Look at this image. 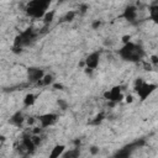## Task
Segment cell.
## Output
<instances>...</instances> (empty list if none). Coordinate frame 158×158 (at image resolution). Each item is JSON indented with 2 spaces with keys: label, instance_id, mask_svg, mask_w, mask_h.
I'll return each mask as SVG.
<instances>
[{
  "label": "cell",
  "instance_id": "6da1fadb",
  "mask_svg": "<svg viewBox=\"0 0 158 158\" xmlns=\"http://www.w3.org/2000/svg\"><path fill=\"white\" fill-rule=\"evenodd\" d=\"M120 58L125 62H130V63H138L139 60L143 59L144 57V49L141 44L135 43L132 41L123 43L122 47L117 51Z\"/></svg>",
  "mask_w": 158,
  "mask_h": 158
},
{
  "label": "cell",
  "instance_id": "7a4b0ae2",
  "mask_svg": "<svg viewBox=\"0 0 158 158\" xmlns=\"http://www.w3.org/2000/svg\"><path fill=\"white\" fill-rule=\"evenodd\" d=\"M52 0H31L27 2L25 11L32 19H42L47 12Z\"/></svg>",
  "mask_w": 158,
  "mask_h": 158
},
{
  "label": "cell",
  "instance_id": "3957f363",
  "mask_svg": "<svg viewBox=\"0 0 158 158\" xmlns=\"http://www.w3.org/2000/svg\"><path fill=\"white\" fill-rule=\"evenodd\" d=\"M133 89H135V93L137 94V96L139 98V100L141 101H144L146 99H148L156 91L157 85L156 84H152V83H146V81H143L142 78H138L135 81Z\"/></svg>",
  "mask_w": 158,
  "mask_h": 158
},
{
  "label": "cell",
  "instance_id": "277c9868",
  "mask_svg": "<svg viewBox=\"0 0 158 158\" xmlns=\"http://www.w3.org/2000/svg\"><path fill=\"white\" fill-rule=\"evenodd\" d=\"M35 37H36V33H35L33 28L30 27V28L22 31V32H21L19 36H16V38H15V42H14V49H15V52H19V49L21 51L22 47L30 44V43L35 40Z\"/></svg>",
  "mask_w": 158,
  "mask_h": 158
},
{
  "label": "cell",
  "instance_id": "5b68a950",
  "mask_svg": "<svg viewBox=\"0 0 158 158\" xmlns=\"http://www.w3.org/2000/svg\"><path fill=\"white\" fill-rule=\"evenodd\" d=\"M104 98L111 102H118L123 99V95H122V89L120 85H116L114 88H111L110 90L105 91L104 94Z\"/></svg>",
  "mask_w": 158,
  "mask_h": 158
},
{
  "label": "cell",
  "instance_id": "8992f818",
  "mask_svg": "<svg viewBox=\"0 0 158 158\" xmlns=\"http://www.w3.org/2000/svg\"><path fill=\"white\" fill-rule=\"evenodd\" d=\"M143 144H144V141H143V139L136 141V142H133V143H130V144L125 146V147L121 148L120 151H117V152L115 153V156H116V157H128V156L132 154V152H133L136 148H138V147H141V146H143Z\"/></svg>",
  "mask_w": 158,
  "mask_h": 158
},
{
  "label": "cell",
  "instance_id": "52a82bcc",
  "mask_svg": "<svg viewBox=\"0 0 158 158\" xmlns=\"http://www.w3.org/2000/svg\"><path fill=\"white\" fill-rule=\"evenodd\" d=\"M58 120V115L53 114V112H47V114H42L38 117V121L41 123V127L46 128V127H51L53 126Z\"/></svg>",
  "mask_w": 158,
  "mask_h": 158
},
{
  "label": "cell",
  "instance_id": "ba28073f",
  "mask_svg": "<svg viewBox=\"0 0 158 158\" xmlns=\"http://www.w3.org/2000/svg\"><path fill=\"white\" fill-rule=\"evenodd\" d=\"M43 77H44V72L40 68L31 67L27 69V78L30 83H40Z\"/></svg>",
  "mask_w": 158,
  "mask_h": 158
},
{
  "label": "cell",
  "instance_id": "9c48e42d",
  "mask_svg": "<svg viewBox=\"0 0 158 158\" xmlns=\"http://www.w3.org/2000/svg\"><path fill=\"white\" fill-rule=\"evenodd\" d=\"M99 63H100V52L95 51V52H91L86 58H85V65L88 69H96L99 67Z\"/></svg>",
  "mask_w": 158,
  "mask_h": 158
},
{
  "label": "cell",
  "instance_id": "30bf717a",
  "mask_svg": "<svg viewBox=\"0 0 158 158\" xmlns=\"http://www.w3.org/2000/svg\"><path fill=\"white\" fill-rule=\"evenodd\" d=\"M137 15H138L137 7H136L135 5H128V6L125 7V10H123V12H122L121 16H122L126 21H128V22H133V21L137 19Z\"/></svg>",
  "mask_w": 158,
  "mask_h": 158
},
{
  "label": "cell",
  "instance_id": "8fae6325",
  "mask_svg": "<svg viewBox=\"0 0 158 158\" xmlns=\"http://www.w3.org/2000/svg\"><path fill=\"white\" fill-rule=\"evenodd\" d=\"M23 121H25V118H23V115H22L21 111H16V112L10 117V123L14 125V126H17V127H20V126L23 123Z\"/></svg>",
  "mask_w": 158,
  "mask_h": 158
},
{
  "label": "cell",
  "instance_id": "7c38bea8",
  "mask_svg": "<svg viewBox=\"0 0 158 158\" xmlns=\"http://www.w3.org/2000/svg\"><path fill=\"white\" fill-rule=\"evenodd\" d=\"M64 151H65V146L64 144H57V146H54V148L49 153V158H57L59 156H63Z\"/></svg>",
  "mask_w": 158,
  "mask_h": 158
},
{
  "label": "cell",
  "instance_id": "4fadbf2b",
  "mask_svg": "<svg viewBox=\"0 0 158 158\" xmlns=\"http://www.w3.org/2000/svg\"><path fill=\"white\" fill-rule=\"evenodd\" d=\"M149 19L156 23L158 25V4H154L149 7Z\"/></svg>",
  "mask_w": 158,
  "mask_h": 158
},
{
  "label": "cell",
  "instance_id": "5bb4252c",
  "mask_svg": "<svg viewBox=\"0 0 158 158\" xmlns=\"http://www.w3.org/2000/svg\"><path fill=\"white\" fill-rule=\"evenodd\" d=\"M35 102H36V95H35V94L30 93V94H26V95H25V99H23V105H25L26 107L32 106Z\"/></svg>",
  "mask_w": 158,
  "mask_h": 158
},
{
  "label": "cell",
  "instance_id": "9a60e30c",
  "mask_svg": "<svg viewBox=\"0 0 158 158\" xmlns=\"http://www.w3.org/2000/svg\"><path fill=\"white\" fill-rule=\"evenodd\" d=\"M80 154V152H79V148L77 147V148H73V149H70L69 152H67V153H63V156L62 157H65V158H75V157H78Z\"/></svg>",
  "mask_w": 158,
  "mask_h": 158
},
{
  "label": "cell",
  "instance_id": "2e32d148",
  "mask_svg": "<svg viewBox=\"0 0 158 158\" xmlns=\"http://www.w3.org/2000/svg\"><path fill=\"white\" fill-rule=\"evenodd\" d=\"M52 81H53V77L52 75H44L38 84H41V85H49Z\"/></svg>",
  "mask_w": 158,
  "mask_h": 158
},
{
  "label": "cell",
  "instance_id": "e0dca14e",
  "mask_svg": "<svg viewBox=\"0 0 158 158\" xmlns=\"http://www.w3.org/2000/svg\"><path fill=\"white\" fill-rule=\"evenodd\" d=\"M54 14H56V12H54L53 10H52V11H48V12L43 16V19H44V20H43V21H44V23H49V22H52L53 17H54Z\"/></svg>",
  "mask_w": 158,
  "mask_h": 158
},
{
  "label": "cell",
  "instance_id": "ac0fdd59",
  "mask_svg": "<svg viewBox=\"0 0 158 158\" xmlns=\"http://www.w3.org/2000/svg\"><path fill=\"white\" fill-rule=\"evenodd\" d=\"M75 15H77L75 11H69V12L65 14V16H64L62 20H63V21H67V22H68V21H72V20L75 17Z\"/></svg>",
  "mask_w": 158,
  "mask_h": 158
},
{
  "label": "cell",
  "instance_id": "d6986e66",
  "mask_svg": "<svg viewBox=\"0 0 158 158\" xmlns=\"http://www.w3.org/2000/svg\"><path fill=\"white\" fill-rule=\"evenodd\" d=\"M102 118H104V114H102V112H100V114H99V115L95 117V120H94L91 123H94V125H98V123H100V122L102 121Z\"/></svg>",
  "mask_w": 158,
  "mask_h": 158
},
{
  "label": "cell",
  "instance_id": "ffe728a7",
  "mask_svg": "<svg viewBox=\"0 0 158 158\" xmlns=\"http://www.w3.org/2000/svg\"><path fill=\"white\" fill-rule=\"evenodd\" d=\"M58 105L60 106V109H62V110H65V109H67V106H68V104H67L65 101H63V100H58Z\"/></svg>",
  "mask_w": 158,
  "mask_h": 158
},
{
  "label": "cell",
  "instance_id": "44dd1931",
  "mask_svg": "<svg viewBox=\"0 0 158 158\" xmlns=\"http://www.w3.org/2000/svg\"><path fill=\"white\" fill-rule=\"evenodd\" d=\"M130 40H131V37H130V36H123V37H122V42H123V43L130 42Z\"/></svg>",
  "mask_w": 158,
  "mask_h": 158
},
{
  "label": "cell",
  "instance_id": "7402d4cb",
  "mask_svg": "<svg viewBox=\"0 0 158 158\" xmlns=\"http://www.w3.org/2000/svg\"><path fill=\"white\" fill-rule=\"evenodd\" d=\"M90 151H91V153H93V154H96V153L99 152V148H98V147H91V149H90Z\"/></svg>",
  "mask_w": 158,
  "mask_h": 158
},
{
  "label": "cell",
  "instance_id": "603a6c76",
  "mask_svg": "<svg viewBox=\"0 0 158 158\" xmlns=\"http://www.w3.org/2000/svg\"><path fill=\"white\" fill-rule=\"evenodd\" d=\"M86 9H88V6H86V5H81V6H80V12H83V14H84V12L86 11Z\"/></svg>",
  "mask_w": 158,
  "mask_h": 158
},
{
  "label": "cell",
  "instance_id": "cb8c5ba5",
  "mask_svg": "<svg viewBox=\"0 0 158 158\" xmlns=\"http://www.w3.org/2000/svg\"><path fill=\"white\" fill-rule=\"evenodd\" d=\"M100 23H101V22H100V21L98 20V21H95V22L93 23V27H94V28H98V27L100 26Z\"/></svg>",
  "mask_w": 158,
  "mask_h": 158
},
{
  "label": "cell",
  "instance_id": "d4e9b609",
  "mask_svg": "<svg viewBox=\"0 0 158 158\" xmlns=\"http://www.w3.org/2000/svg\"><path fill=\"white\" fill-rule=\"evenodd\" d=\"M152 63H158V57L157 56H152Z\"/></svg>",
  "mask_w": 158,
  "mask_h": 158
},
{
  "label": "cell",
  "instance_id": "484cf974",
  "mask_svg": "<svg viewBox=\"0 0 158 158\" xmlns=\"http://www.w3.org/2000/svg\"><path fill=\"white\" fill-rule=\"evenodd\" d=\"M126 101H127V102H128V101L131 102V101H132V98H131V96H127V99H126Z\"/></svg>",
  "mask_w": 158,
  "mask_h": 158
}]
</instances>
